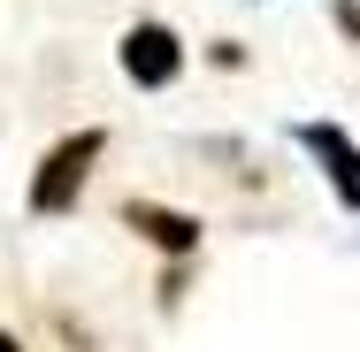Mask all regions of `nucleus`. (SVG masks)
<instances>
[{
    "mask_svg": "<svg viewBox=\"0 0 360 352\" xmlns=\"http://www.w3.org/2000/svg\"><path fill=\"white\" fill-rule=\"evenodd\" d=\"M108 161V131L100 123H84V131H62V138L39 153V169H31V184H23V207L39 214V222H54V214H70L84 200V184H92V169Z\"/></svg>",
    "mask_w": 360,
    "mask_h": 352,
    "instance_id": "1",
    "label": "nucleus"
},
{
    "mask_svg": "<svg viewBox=\"0 0 360 352\" xmlns=\"http://www.w3.org/2000/svg\"><path fill=\"white\" fill-rule=\"evenodd\" d=\"M115 62H123V77L139 84V92H169L176 77H184V39L169 31V23H153V15H139V23H123V39H115Z\"/></svg>",
    "mask_w": 360,
    "mask_h": 352,
    "instance_id": "2",
    "label": "nucleus"
},
{
    "mask_svg": "<svg viewBox=\"0 0 360 352\" xmlns=\"http://www.w3.org/2000/svg\"><path fill=\"white\" fill-rule=\"evenodd\" d=\"M115 222H123V230H139L169 268H184V261L200 253V237H207V222H200V214H192V207H169V200H123Z\"/></svg>",
    "mask_w": 360,
    "mask_h": 352,
    "instance_id": "3",
    "label": "nucleus"
},
{
    "mask_svg": "<svg viewBox=\"0 0 360 352\" xmlns=\"http://www.w3.org/2000/svg\"><path fill=\"white\" fill-rule=\"evenodd\" d=\"M291 138H299L314 161H322V176H330L338 207L360 214V138L345 131V123H291Z\"/></svg>",
    "mask_w": 360,
    "mask_h": 352,
    "instance_id": "4",
    "label": "nucleus"
},
{
    "mask_svg": "<svg viewBox=\"0 0 360 352\" xmlns=\"http://www.w3.org/2000/svg\"><path fill=\"white\" fill-rule=\"evenodd\" d=\"M207 62H215V70H245V46H238V39H215Z\"/></svg>",
    "mask_w": 360,
    "mask_h": 352,
    "instance_id": "5",
    "label": "nucleus"
},
{
    "mask_svg": "<svg viewBox=\"0 0 360 352\" xmlns=\"http://www.w3.org/2000/svg\"><path fill=\"white\" fill-rule=\"evenodd\" d=\"M176 299H184V268H169V276H161V314H176Z\"/></svg>",
    "mask_w": 360,
    "mask_h": 352,
    "instance_id": "6",
    "label": "nucleus"
},
{
    "mask_svg": "<svg viewBox=\"0 0 360 352\" xmlns=\"http://www.w3.org/2000/svg\"><path fill=\"white\" fill-rule=\"evenodd\" d=\"M338 31H345V39H360V0H338Z\"/></svg>",
    "mask_w": 360,
    "mask_h": 352,
    "instance_id": "7",
    "label": "nucleus"
},
{
    "mask_svg": "<svg viewBox=\"0 0 360 352\" xmlns=\"http://www.w3.org/2000/svg\"><path fill=\"white\" fill-rule=\"evenodd\" d=\"M0 352H23V337H15V330H0Z\"/></svg>",
    "mask_w": 360,
    "mask_h": 352,
    "instance_id": "8",
    "label": "nucleus"
}]
</instances>
